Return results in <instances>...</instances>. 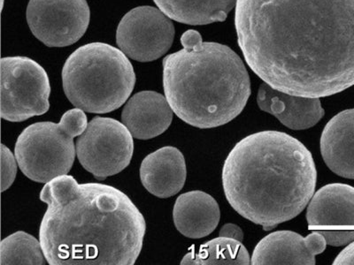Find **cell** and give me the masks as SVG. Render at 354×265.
Wrapping results in <instances>:
<instances>
[{"label":"cell","instance_id":"obj_6","mask_svg":"<svg viewBox=\"0 0 354 265\" xmlns=\"http://www.w3.org/2000/svg\"><path fill=\"white\" fill-rule=\"evenodd\" d=\"M88 124L84 110L75 107L66 112L59 123L28 126L15 144L19 168L31 181L44 184L68 175L77 156L74 138L80 137Z\"/></svg>","mask_w":354,"mask_h":265},{"label":"cell","instance_id":"obj_12","mask_svg":"<svg viewBox=\"0 0 354 265\" xmlns=\"http://www.w3.org/2000/svg\"><path fill=\"white\" fill-rule=\"evenodd\" d=\"M173 116V110L165 96L145 90L135 94L125 104L122 121L133 137L150 140L169 129Z\"/></svg>","mask_w":354,"mask_h":265},{"label":"cell","instance_id":"obj_24","mask_svg":"<svg viewBox=\"0 0 354 265\" xmlns=\"http://www.w3.org/2000/svg\"><path fill=\"white\" fill-rule=\"evenodd\" d=\"M333 264L336 265H354V242L350 243L344 251L340 252Z\"/></svg>","mask_w":354,"mask_h":265},{"label":"cell","instance_id":"obj_1","mask_svg":"<svg viewBox=\"0 0 354 265\" xmlns=\"http://www.w3.org/2000/svg\"><path fill=\"white\" fill-rule=\"evenodd\" d=\"M250 68L274 90L321 99L354 85V0H238Z\"/></svg>","mask_w":354,"mask_h":265},{"label":"cell","instance_id":"obj_15","mask_svg":"<svg viewBox=\"0 0 354 265\" xmlns=\"http://www.w3.org/2000/svg\"><path fill=\"white\" fill-rule=\"evenodd\" d=\"M306 221L314 228L354 226V188L332 183L319 189L309 202Z\"/></svg>","mask_w":354,"mask_h":265},{"label":"cell","instance_id":"obj_20","mask_svg":"<svg viewBox=\"0 0 354 265\" xmlns=\"http://www.w3.org/2000/svg\"><path fill=\"white\" fill-rule=\"evenodd\" d=\"M46 262L40 241L30 233H12L0 243L1 265H44Z\"/></svg>","mask_w":354,"mask_h":265},{"label":"cell","instance_id":"obj_16","mask_svg":"<svg viewBox=\"0 0 354 265\" xmlns=\"http://www.w3.org/2000/svg\"><path fill=\"white\" fill-rule=\"evenodd\" d=\"M320 147L322 159L332 172L354 179V109L337 113L327 123Z\"/></svg>","mask_w":354,"mask_h":265},{"label":"cell","instance_id":"obj_11","mask_svg":"<svg viewBox=\"0 0 354 265\" xmlns=\"http://www.w3.org/2000/svg\"><path fill=\"white\" fill-rule=\"evenodd\" d=\"M326 241L319 232L303 237L292 231L270 233L256 246L251 264H315V257L326 248Z\"/></svg>","mask_w":354,"mask_h":265},{"label":"cell","instance_id":"obj_5","mask_svg":"<svg viewBox=\"0 0 354 265\" xmlns=\"http://www.w3.org/2000/svg\"><path fill=\"white\" fill-rule=\"evenodd\" d=\"M63 90L69 102L84 112L104 115L124 105L136 84L128 57L105 43L79 47L62 69Z\"/></svg>","mask_w":354,"mask_h":265},{"label":"cell","instance_id":"obj_3","mask_svg":"<svg viewBox=\"0 0 354 265\" xmlns=\"http://www.w3.org/2000/svg\"><path fill=\"white\" fill-rule=\"evenodd\" d=\"M221 177L233 209L270 231L306 209L315 194L317 171L311 153L298 139L261 131L235 145Z\"/></svg>","mask_w":354,"mask_h":265},{"label":"cell","instance_id":"obj_2","mask_svg":"<svg viewBox=\"0 0 354 265\" xmlns=\"http://www.w3.org/2000/svg\"><path fill=\"white\" fill-rule=\"evenodd\" d=\"M47 204L39 241L50 265H133L147 223L127 195L100 183L62 175L44 186Z\"/></svg>","mask_w":354,"mask_h":265},{"label":"cell","instance_id":"obj_9","mask_svg":"<svg viewBox=\"0 0 354 265\" xmlns=\"http://www.w3.org/2000/svg\"><path fill=\"white\" fill-rule=\"evenodd\" d=\"M175 37L171 19L160 9L138 6L120 21L116 42L126 56L139 62L156 61L167 52Z\"/></svg>","mask_w":354,"mask_h":265},{"label":"cell","instance_id":"obj_7","mask_svg":"<svg viewBox=\"0 0 354 265\" xmlns=\"http://www.w3.org/2000/svg\"><path fill=\"white\" fill-rule=\"evenodd\" d=\"M1 118L21 122L50 109V85L42 66L27 57L1 59Z\"/></svg>","mask_w":354,"mask_h":265},{"label":"cell","instance_id":"obj_18","mask_svg":"<svg viewBox=\"0 0 354 265\" xmlns=\"http://www.w3.org/2000/svg\"><path fill=\"white\" fill-rule=\"evenodd\" d=\"M171 20L188 25H207L226 20L238 0H153Z\"/></svg>","mask_w":354,"mask_h":265},{"label":"cell","instance_id":"obj_4","mask_svg":"<svg viewBox=\"0 0 354 265\" xmlns=\"http://www.w3.org/2000/svg\"><path fill=\"white\" fill-rule=\"evenodd\" d=\"M183 48L163 59V88L174 113L192 127L219 128L236 119L251 95L245 64L223 44L183 34Z\"/></svg>","mask_w":354,"mask_h":265},{"label":"cell","instance_id":"obj_22","mask_svg":"<svg viewBox=\"0 0 354 265\" xmlns=\"http://www.w3.org/2000/svg\"><path fill=\"white\" fill-rule=\"evenodd\" d=\"M328 245L333 247L349 245L354 242V230H321Z\"/></svg>","mask_w":354,"mask_h":265},{"label":"cell","instance_id":"obj_25","mask_svg":"<svg viewBox=\"0 0 354 265\" xmlns=\"http://www.w3.org/2000/svg\"><path fill=\"white\" fill-rule=\"evenodd\" d=\"M4 1H5V0H2V6H3V5H4Z\"/></svg>","mask_w":354,"mask_h":265},{"label":"cell","instance_id":"obj_17","mask_svg":"<svg viewBox=\"0 0 354 265\" xmlns=\"http://www.w3.org/2000/svg\"><path fill=\"white\" fill-rule=\"evenodd\" d=\"M219 204L203 191L179 195L173 210L176 229L185 237L201 239L211 235L220 222Z\"/></svg>","mask_w":354,"mask_h":265},{"label":"cell","instance_id":"obj_19","mask_svg":"<svg viewBox=\"0 0 354 265\" xmlns=\"http://www.w3.org/2000/svg\"><path fill=\"white\" fill-rule=\"evenodd\" d=\"M183 265L251 264L249 252L236 239L219 237L192 248L183 258Z\"/></svg>","mask_w":354,"mask_h":265},{"label":"cell","instance_id":"obj_10","mask_svg":"<svg viewBox=\"0 0 354 265\" xmlns=\"http://www.w3.org/2000/svg\"><path fill=\"white\" fill-rule=\"evenodd\" d=\"M91 12L86 0H30L27 21L31 32L48 47H66L86 32Z\"/></svg>","mask_w":354,"mask_h":265},{"label":"cell","instance_id":"obj_8","mask_svg":"<svg viewBox=\"0 0 354 265\" xmlns=\"http://www.w3.org/2000/svg\"><path fill=\"white\" fill-rule=\"evenodd\" d=\"M133 138L122 122L95 117L75 144L79 162L99 181L118 175L131 162Z\"/></svg>","mask_w":354,"mask_h":265},{"label":"cell","instance_id":"obj_23","mask_svg":"<svg viewBox=\"0 0 354 265\" xmlns=\"http://www.w3.org/2000/svg\"><path fill=\"white\" fill-rule=\"evenodd\" d=\"M221 237H226L236 239L242 242L243 239V233L242 229L235 224H225L220 230Z\"/></svg>","mask_w":354,"mask_h":265},{"label":"cell","instance_id":"obj_21","mask_svg":"<svg viewBox=\"0 0 354 265\" xmlns=\"http://www.w3.org/2000/svg\"><path fill=\"white\" fill-rule=\"evenodd\" d=\"M18 162L5 144L1 145V192L8 190L14 183L17 175Z\"/></svg>","mask_w":354,"mask_h":265},{"label":"cell","instance_id":"obj_13","mask_svg":"<svg viewBox=\"0 0 354 265\" xmlns=\"http://www.w3.org/2000/svg\"><path fill=\"white\" fill-rule=\"evenodd\" d=\"M257 103L261 110L293 130L314 127L325 113L320 99L284 93L265 83L259 88Z\"/></svg>","mask_w":354,"mask_h":265},{"label":"cell","instance_id":"obj_14","mask_svg":"<svg viewBox=\"0 0 354 265\" xmlns=\"http://www.w3.org/2000/svg\"><path fill=\"white\" fill-rule=\"evenodd\" d=\"M187 177L185 156L177 148L166 146L145 157L140 166L142 184L159 198L174 197L182 190Z\"/></svg>","mask_w":354,"mask_h":265}]
</instances>
